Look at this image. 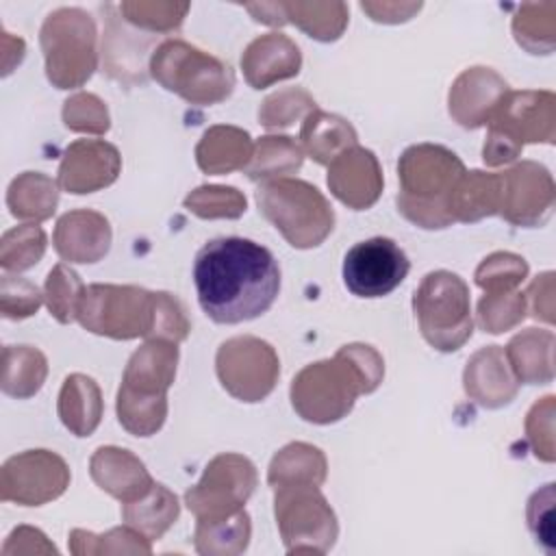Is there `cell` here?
I'll return each mask as SVG.
<instances>
[{
  "instance_id": "cell-1",
  "label": "cell",
  "mask_w": 556,
  "mask_h": 556,
  "mask_svg": "<svg viewBox=\"0 0 556 556\" xmlns=\"http://www.w3.org/2000/svg\"><path fill=\"white\" fill-rule=\"evenodd\" d=\"M193 282L206 317L215 324H241L271 308L280 291V267L265 245L219 237L198 250Z\"/></svg>"
},
{
  "instance_id": "cell-2",
  "label": "cell",
  "mask_w": 556,
  "mask_h": 556,
  "mask_svg": "<svg viewBox=\"0 0 556 556\" xmlns=\"http://www.w3.org/2000/svg\"><path fill=\"white\" fill-rule=\"evenodd\" d=\"M384 376V361L371 345L350 343L332 358L306 365L291 380V406L311 424H334L343 419L358 395L378 389Z\"/></svg>"
},
{
  "instance_id": "cell-3",
  "label": "cell",
  "mask_w": 556,
  "mask_h": 556,
  "mask_svg": "<svg viewBox=\"0 0 556 556\" xmlns=\"http://www.w3.org/2000/svg\"><path fill=\"white\" fill-rule=\"evenodd\" d=\"M178 343L148 339L126 363L117 391V421L135 437L156 434L167 417V389L174 384Z\"/></svg>"
},
{
  "instance_id": "cell-4",
  "label": "cell",
  "mask_w": 556,
  "mask_h": 556,
  "mask_svg": "<svg viewBox=\"0 0 556 556\" xmlns=\"http://www.w3.org/2000/svg\"><path fill=\"white\" fill-rule=\"evenodd\" d=\"M463 161L437 143H417L402 152L397 163V211L419 228L452 226L447 198L465 174Z\"/></svg>"
},
{
  "instance_id": "cell-5",
  "label": "cell",
  "mask_w": 556,
  "mask_h": 556,
  "mask_svg": "<svg viewBox=\"0 0 556 556\" xmlns=\"http://www.w3.org/2000/svg\"><path fill=\"white\" fill-rule=\"evenodd\" d=\"M556 98L552 91H506L486 124V141L482 159L491 167L515 161L526 143H554V111Z\"/></svg>"
},
{
  "instance_id": "cell-6",
  "label": "cell",
  "mask_w": 556,
  "mask_h": 556,
  "mask_svg": "<svg viewBox=\"0 0 556 556\" xmlns=\"http://www.w3.org/2000/svg\"><path fill=\"white\" fill-rule=\"evenodd\" d=\"M256 204L263 217L298 250L317 248L334 228V211L326 195L300 178L263 182Z\"/></svg>"
},
{
  "instance_id": "cell-7",
  "label": "cell",
  "mask_w": 556,
  "mask_h": 556,
  "mask_svg": "<svg viewBox=\"0 0 556 556\" xmlns=\"http://www.w3.org/2000/svg\"><path fill=\"white\" fill-rule=\"evenodd\" d=\"M150 76L191 104H217L235 89L232 67L180 39H167L150 56Z\"/></svg>"
},
{
  "instance_id": "cell-8",
  "label": "cell",
  "mask_w": 556,
  "mask_h": 556,
  "mask_svg": "<svg viewBox=\"0 0 556 556\" xmlns=\"http://www.w3.org/2000/svg\"><path fill=\"white\" fill-rule=\"evenodd\" d=\"M46 76L56 89L83 87L98 67V33L91 15L76 7L52 11L39 30Z\"/></svg>"
},
{
  "instance_id": "cell-9",
  "label": "cell",
  "mask_w": 556,
  "mask_h": 556,
  "mask_svg": "<svg viewBox=\"0 0 556 556\" xmlns=\"http://www.w3.org/2000/svg\"><path fill=\"white\" fill-rule=\"evenodd\" d=\"M413 308L421 337L439 352L460 350L473 332L469 287L447 269L421 278L413 295Z\"/></svg>"
},
{
  "instance_id": "cell-10",
  "label": "cell",
  "mask_w": 556,
  "mask_h": 556,
  "mask_svg": "<svg viewBox=\"0 0 556 556\" xmlns=\"http://www.w3.org/2000/svg\"><path fill=\"white\" fill-rule=\"evenodd\" d=\"M76 319L93 334L128 341L152 337L156 321V291L135 285H89L78 304Z\"/></svg>"
},
{
  "instance_id": "cell-11",
  "label": "cell",
  "mask_w": 556,
  "mask_h": 556,
  "mask_svg": "<svg viewBox=\"0 0 556 556\" xmlns=\"http://www.w3.org/2000/svg\"><path fill=\"white\" fill-rule=\"evenodd\" d=\"M274 515L289 554H326L332 549L339 523L319 486L274 489Z\"/></svg>"
},
{
  "instance_id": "cell-12",
  "label": "cell",
  "mask_w": 556,
  "mask_h": 556,
  "mask_svg": "<svg viewBox=\"0 0 556 556\" xmlns=\"http://www.w3.org/2000/svg\"><path fill=\"white\" fill-rule=\"evenodd\" d=\"M258 482L256 467L250 458L224 452L204 469L200 482L185 493L187 508L195 519H224L243 510Z\"/></svg>"
},
{
  "instance_id": "cell-13",
  "label": "cell",
  "mask_w": 556,
  "mask_h": 556,
  "mask_svg": "<svg viewBox=\"0 0 556 556\" xmlns=\"http://www.w3.org/2000/svg\"><path fill=\"white\" fill-rule=\"evenodd\" d=\"M215 371L222 387L232 397L252 404L274 391L280 376V361L267 341L243 334L219 345Z\"/></svg>"
},
{
  "instance_id": "cell-14",
  "label": "cell",
  "mask_w": 556,
  "mask_h": 556,
  "mask_svg": "<svg viewBox=\"0 0 556 556\" xmlns=\"http://www.w3.org/2000/svg\"><path fill=\"white\" fill-rule=\"evenodd\" d=\"M70 486L67 463L50 450H26L0 469V500L20 506H43Z\"/></svg>"
},
{
  "instance_id": "cell-15",
  "label": "cell",
  "mask_w": 556,
  "mask_h": 556,
  "mask_svg": "<svg viewBox=\"0 0 556 556\" xmlns=\"http://www.w3.org/2000/svg\"><path fill=\"white\" fill-rule=\"evenodd\" d=\"M410 269L406 252L389 237L354 243L343 258V282L356 298H384L397 289Z\"/></svg>"
},
{
  "instance_id": "cell-16",
  "label": "cell",
  "mask_w": 556,
  "mask_h": 556,
  "mask_svg": "<svg viewBox=\"0 0 556 556\" xmlns=\"http://www.w3.org/2000/svg\"><path fill=\"white\" fill-rule=\"evenodd\" d=\"M500 176V215L523 228L543 226L554 211L552 174L534 161H521Z\"/></svg>"
},
{
  "instance_id": "cell-17",
  "label": "cell",
  "mask_w": 556,
  "mask_h": 556,
  "mask_svg": "<svg viewBox=\"0 0 556 556\" xmlns=\"http://www.w3.org/2000/svg\"><path fill=\"white\" fill-rule=\"evenodd\" d=\"M122 169L117 148L104 139H78L67 146L56 182L67 193H93L113 185Z\"/></svg>"
},
{
  "instance_id": "cell-18",
  "label": "cell",
  "mask_w": 556,
  "mask_h": 556,
  "mask_svg": "<svg viewBox=\"0 0 556 556\" xmlns=\"http://www.w3.org/2000/svg\"><path fill=\"white\" fill-rule=\"evenodd\" d=\"M326 182L339 202L354 211H365L378 202L384 180L376 154L354 146L328 165Z\"/></svg>"
},
{
  "instance_id": "cell-19",
  "label": "cell",
  "mask_w": 556,
  "mask_h": 556,
  "mask_svg": "<svg viewBox=\"0 0 556 556\" xmlns=\"http://www.w3.org/2000/svg\"><path fill=\"white\" fill-rule=\"evenodd\" d=\"M109 219L91 208H76L59 217L52 245L67 263H98L111 248Z\"/></svg>"
},
{
  "instance_id": "cell-20",
  "label": "cell",
  "mask_w": 556,
  "mask_h": 556,
  "mask_svg": "<svg viewBox=\"0 0 556 556\" xmlns=\"http://www.w3.org/2000/svg\"><path fill=\"white\" fill-rule=\"evenodd\" d=\"M506 91V80L491 67H469L458 74L450 89V115L463 128H480Z\"/></svg>"
},
{
  "instance_id": "cell-21",
  "label": "cell",
  "mask_w": 556,
  "mask_h": 556,
  "mask_svg": "<svg viewBox=\"0 0 556 556\" xmlns=\"http://www.w3.org/2000/svg\"><path fill=\"white\" fill-rule=\"evenodd\" d=\"M89 473L104 493L122 504L143 497L154 484L146 465L132 452L115 445H102L91 454Z\"/></svg>"
},
{
  "instance_id": "cell-22",
  "label": "cell",
  "mask_w": 556,
  "mask_h": 556,
  "mask_svg": "<svg viewBox=\"0 0 556 556\" xmlns=\"http://www.w3.org/2000/svg\"><path fill=\"white\" fill-rule=\"evenodd\" d=\"M463 384L465 393L484 408H500L510 404L519 389L504 348L500 345H486L467 361Z\"/></svg>"
},
{
  "instance_id": "cell-23",
  "label": "cell",
  "mask_w": 556,
  "mask_h": 556,
  "mask_svg": "<svg viewBox=\"0 0 556 556\" xmlns=\"http://www.w3.org/2000/svg\"><path fill=\"white\" fill-rule=\"evenodd\" d=\"M302 54L295 41L282 33H267L248 43L241 56V70L252 89H265L278 80L300 74Z\"/></svg>"
},
{
  "instance_id": "cell-24",
  "label": "cell",
  "mask_w": 556,
  "mask_h": 556,
  "mask_svg": "<svg viewBox=\"0 0 556 556\" xmlns=\"http://www.w3.org/2000/svg\"><path fill=\"white\" fill-rule=\"evenodd\" d=\"M254 152V143L243 128L211 126L195 146V161L204 174L222 176L245 169Z\"/></svg>"
},
{
  "instance_id": "cell-25",
  "label": "cell",
  "mask_w": 556,
  "mask_h": 556,
  "mask_svg": "<svg viewBox=\"0 0 556 556\" xmlns=\"http://www.w3.org/2000/svg\"><path fill=\"white\" fill-rule=\"evenodd\" d=\"M508 365L523 384H547L554 378V332L528 328L510 339L504 350Z\"/></svg>"
},
{
  "instance_id": "cell-26",
  "label": "cell",
  "mask_w": 556,
  "mask_h": 556,
  "mask_svg": "<svg viewBox=\"0 0 556 556\" xmlns=\"http://www.w3.org/2000/svg\"><path fill=\"white\" fill-rule=\"evenodd\" d=\"M61 424L76 437H89L102 419V393L93 378L85 374H70L63 380L56 402Z\"/></svg>"
},
{
  "instance_id": "cell-27",
  "label": "cell",
  "mask_w": 556,
  "mask_h": 556,
  "mask_svg": "<svg viewBox=\"0 0 556 556\" xmlns=\"http://www.w3.org/2000/svg\"><path fill=\"white\" fill-rule=\"evenodd\" d=\"M300 141L302 150L319 165H330L339 154L358 146L356 130L348 119L319 109L302 119Z\"/></svg>"
},
{
  "instance_id": "cell-28",
  "label": "cell",
  "mask_w": 556,
  "mask_h": 556,
  "mask_svg": "<svg viewBox=\"0 0 556 556\" xmlns=\"http://www.w3.org/2000/svg\"><path fill=\"white\" fill-rule=\"evenodd\" d=\"M328 473L326 456L311 443H289L274 454L267 469V484L282 486H321Z\"/></svg>"
},
{
  "instance_id": "cell-29",
  "label": "cell",
  "mask_w": 556,
  "mask_h": 556,
  "mask_svg": "<svg viewBox=\"0 0 556 556\" xmlns=\"http://www.w3.org/2000/svg\"><path fill=\"white\" fill-rule=\"evenodd\" d=\"M500 211V176L482 169L465 172L447 198L452 222H480Z\"/></svg>"
},
{
  "instance_id": "cell-30",
  "label": "cell",
  "mask_w": 556,
  "mask_h": 556,
  "mask_svg": "<svg viewBox=\"0 0 556 556\" xmlns=\"http://www.w3.org/2000/svg\"><path fill=\"white\" fill-rule=\"evenodd\" d=\"M48 376V361L41 350L33 345H4L0 387L2 393L15 400H28L43 387Z\"/></svg>"
},
{
  "instance_id": "cell-31",
  "label": "cell",
  "mask_w": 556,
  "mask_h": 556,
  "mask_svg": "<svg viewBox=\"0 0 556 556\" xmlns=\"http://www.w3.org/2000/svg\"><path fill=\"white\" fill-rule=\"evenodd\" d=\"M59 204V182L41 172H24L7 189V206L13 217L46 222Z\"/></svg>"
},
{
  "instance_id": "cell-32",
  "label": "cell",
  "mask_w": 556,
  "mask_h": 556,
  "mask_svg": "<svg viewBox=\"0 0 556 556\" xmlns=\"http://www.w3.org/2000/svg\"><path fill=\"white\" fill-rule=\"evenodd\" d=\"M178 497L159 482H154L143 497L122 506V519L126 526L135 528L148 541H159L178 519Z\"/></svg>"
},
{
  "instance_id": "cell-33",
  "label": "cell",
  "mask_w": 556,
  "mask_h": 556,
  "mask_svg": "<svg viewBox=\"0 0 556 556\" xmlns=\"http://www.w3.org/2000/svg\"><path fill=\"white\" fill-rule=\"evenodd\" d=\"M304 150L287 135H267L254 143L252 159L243 169L254 182L289 178L302 167Z\"/></svg>"
},
{
  "instance_id": "cell-34",
  "label": "cell",
  "mask_w": 556,
  "mask_h": 556,
  "mask_svg": "<svg viewBox=\"0 0 556 556\" xmlns=\"http://www.w3.org/2000/svg\"><path fill=\"white\" fill-rule=\"evenodd\" d=\"M250 534V515L239 510L237 515L224 519H198L193 545L202 556H235L245 552Z\"/></svg>"
},
{
  "instance_id": "cell-35",
  "label": "cell",
  "mask_w": 556,
  "mask_h": 556,
  "mask_svg": "<svg viewBox=\"0 0 556 556\" xmlns=\"http://www.w3.org/2000/svg\"><path fill=\"white\" fill-rule=\"evenodd\" d=\"M287 22L295 24L317 41H334L348 26L343 2H282Z\"/></svg>"
},
{
  "instance_id": "cell-36",
  "label": "cell",
  "mask_w": 556,
  "mask_h": 556,
  "mask_svg": "<svg viewBox=\"0 0 556 556\" xmlns=\"http://www.w3.org/2000/svg\"><path fill=\"white\" fill-rule=\"evenodd\" d=\"M152 541L139 534L135 528H111L104 534H93L87 530H72L70 532V552L76 556H91V554H150Z\"/></svg>"
},
{
  "instance_id": "cell-37",
  "label": "cell",
  "mask_w": 556,
  "mask_h": 556,
  "mask_svg": "<svg viewBox=\"0 0 556 556\" xmlns=\"http://www.w3.org/2000/svg\"><path fill=\"white\" fill-rule=\"evenodd\" d=\"M46 232L37 224H22L4 230L0 239V265L4 271H26L46 254Z\"/></svg>"
},
{
  "instance_id": "cell-38",
  "label": "cell",
  "mask_w": 556,
  "mask_h": 556,
  "mask_svg": "<svg viewBox=\"0 0 556 556\" xmlns=\"http://www.w3.org/2000/svg\"><path fill=\"white\" fill-rule=\"evenodd\" d=\"M83 293L85 285L80 276L65 263H56L48 271L43 285V302L59 324H70L76 319Z\"/></svg>"
},
{
  "instance_id": "cell-39",
  "label": "cell",
  "mask_w": 556,
  "mask_h": 556,
  "mask_svg": "<svg viewBox=\"0 0 556 556\" xmlns=\"http://www.w3.org/2000/svg\"><path fill=\"white\" fill-rule=\"evenodd\" d=\"M554 11L547 4H523L513 20V33L521 48L532 54H547L554 48Z\"/></svg>"
},
{
  "instance_id": "cell-40",
  "label": "cell",
  "mask_w": 556,
  "mask_h": 556,
  "mask_svg": "<svg viewBox=\"0 0 556 556\" xmlns=\"http://www.w3.org/2000/svg\"><path fill=\"white\" fill-rule=\"evenodd\" d=\"M185 208L202 219H237L245 213V195L237 187L202 185L185 198Z\"/></svg>"
},
{
  "instance_id": "cell-41",
  "label": "cell",
  "mask_w": 556,
  "mask_h": 556,
  "mask_svg": "<svg viewBox=\"0 0 556 556\" xmlns=\"http://www.w3.org/2000/svg\"><path fill=\"white\" fill-rule=\"evenodd\" d=\"M526 308L528 298L517 289L484 293L478 302V324L484 332L500 334L521 324L526 317Z\"/></svg>"
},
{
  "instance_id": "cell-42",
  "label": "cell",
  "mask_w": 556,
  "mask_h": 556,
  "mask_svg": "<svg viewBox=\"0 0 556 556\" xmlns=\"http://www.w3.org/2000/svg\"><path fill=\"white\" fill-rule=\"evenodd\" d=\"M315 109H317L315 100L308 91L300 87H289L263 100L258 109V122L269 130H278V128L291 126L300 117L304 119Z\"/></svg>"
},
{
  "instance_id": "cell-43",
  "label": "cell",
  "mask_w": 556,
  "mask_h": 556,
  "mask_svg": "<svg viewBox=\"0 0 556 556\" xmlns=\"http://www.w3.org/2000/svg\"><path fill=\"white\" fill-rule=\"evenodd\" d=\"M528 276V263L523 256L513 252H493L476 269V285L484 293L513 291Z\"/></svg>"
},
{
  "instance_id": "cell-44",
  "label": "cell",
  "mask_w": 556,
  "mask_h": 556,
  "mask_svg": "<svg viewBox=\"0 0 556 556\" xmlns=\"http://www.w3.org/2000/svg\"><path fill=\"white\" fill-rule=\"evenodd\" d=\"M119 13L137 28L150 33H167L182 24L189 4L187 2H122Z\"/></svg>"
},
{
  "instance_id": "cell-45",
  "label": "cell",
  "mask_w": 556,
  "mask_h": 556,
  "mask_svg": "<svg viewBox=\"0 0 556 556\" xmlns=\"http://www.w3.org/2000/svg\"><path fill=\"white\" fill-rule=\"evenodd\" d=\"M63 124L74 132L104 135L111 126L106 104L87 91H78L63 102Z\"/></svg>"
},
{
  "instance_id": "cell-46",
  "label": "cell",
  "mask_w": 556,
  "mask_h": 556,
  "mask_svg": "<svg viewBox=\"0 0 556 556\" xmlns=\"http://www.w3.org/2000/svg\"><path fill=\"white\" fill-rule=\"evenodd\" d=\"M43 293L26 278L11 276L9 271L0 278V313L4 319H26L39 311Z\"/></svg>"
},
{
  "instance_id": "cell-47",
  "label": "cell",
  "mask_w": 556,
  "mask_h": 556,
  "mask_svg": "<svg viewBox=\"0 0 556 556\" xmlns=\"http://www.w3.org/2000/svg\"><path fill=\"white\" fill-rule=\"evenodd\" d=\"M189 330H191V324L187 319L182 302L167 291H156V321L150 339L180 343L187 339Z\"/></svg>"
},
{
  "instance_id": "cell-48",
  "label": "cell",
  "mask_w": 556,
  "mask_h": 556,
  "mask_svg": "<svg viewBox=\"0 0 556 556\" xmlns=\"http://www.w3.org/2000/svg\"><path fill=\"white\" fill-rule=\"evenodd\" d=\"M528 441L534 450V456L541 460H554V395L536 402L526 419Z\"/></svg>"
},
{
  "instance_id": "cell-49",
  "label": "cell",
  "mask_w": 556,
  "mask_h": 556,
  "mask_svg": "<svg viewBox=\"0 0 556 556\" xmlns=\"http://www.w3.org/2000/svg\"><path fill=\"white\" fill-rule=\"evenodd\" d=\"M528 528L549 554H554V484H545L541 491L532 493L528 502Z\"/></svg>"
},
{
  "instance_id": "cell-50",
  "label": "cell",
  "mask_w": 556,
  "mask_h": 556,
  "mask_svg": "<svg viewBox=\"0 0 556 556\" xmlns=\"http://www.w3.org/2000/svg\"><path fill=\"white\" fill-rule=\"evenodd\" d=\"M17 554H56V547L48 541V536L30 526H17L4 541L2 556Z\"/></svg>"
},
{
  "instance_id": "cell-51",
  "label": "cell",
  "mask_w": 556,
  "mask_h": 556,
  "mask_svg": "<svg viewBox=\"0 0 556 556\" xmlns=\"http://www.w3.org/2000/svg\"><path fill=\"white\" fill-rule=\"evenodd\" d=\"M554 274L545 271L541 276H536L526 293V298H530V308H532V317L543 319L547 324H552L554 315V304H552V293H554V282H552Z\"/></svg>"
},
{
  "instance_id": "cell-52",
  "label": "cell",
  "mask_w": 556,
  "mask_h": 556,
  "mask_svg": "<svg viewBox=\"0 0 556 556\" xmlns=\"http://www.w3.org/2000/svg\"><path fill=\"white\" fill-rule=\"evenodd\" d=\"M361 9L371 15L374 22H384V24H400L410 20L413 13L421 9V2H361Z\"/></svg>"
},
{
  "instance_id": "cell-53",
  "label": "cell",
  "mask_w": 556,
  "mask_h": 556,
  "mask_svg": "<svg viewBox=\"0 0 556 556\" xmlns=\"http://www.w3.org/2000/svg\"><path fill=\"white\" fill-rule=\"evenodd\" d=\"M245 9L254 15L256 22H263V24H269V26H282V24H287L282 2H278V4H271V2L245 4Z\"/></svg>"
}]
</instances>
